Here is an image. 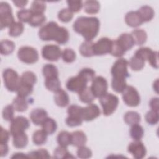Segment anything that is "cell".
I'll list each match as a JSON object with an SVG mask.
<instances>
[{
    "label": "cell",
    "instance_id": "cell-45",
    "mask_svg": "<svg viewBox=\"0 0 159 159\" xmlns=\"http://www.w3.org/2000/svg\"><path fill=\"white\" fill-rule=\"evenodd\" d=\"M32 16V12L30 9H22L17 12L18 19L22 22H28L30 21Z\"/></svg>",
    "mask_w": 159,
    "mask_h": 159
},
{
    "label": "cell",
    "instance_id": "cell-52",
    "mask_svg": "<svg viewBox=\"0 0 159 159\" xmlns=\"http://www.w3.org/2000/svg\"><path fill=\"white\" fill-rule=\"evenodd\" d=\"M14 108L12 105L6 106L2 110V117L6 121H11L14 117Z\"/></svg>",
    "mask_w": 159,
    "mask_h": 159
},
{
    "label": "cell",
    "instance_id": "cell-27",
    "mask_svg": "<svg viewBox=\"0 0 159 159\" xmlns=\"http://www.w3.org/2000/svg\"><path fill=\"white\" fill-rule=\"evenodd\" d=\"M42 73L45 79L58 77V69L53 64L45 65L42 68Z\"/></svg>",
    "mask_w": 159,
    "mask_h": 159
},
{
    "label": "cell",
    "instance_id": "cell-18",
    "mask_svg": "<svg viewBox=\"0 0 159 159\" xmlns=\"http://www.w3.org/2000/svg\"><path fill=\"white\" fill-rule=\"evenodd\" d=\"M125 23L130 27H137L143 24V20L138 11H130L125 16Z\"/></svg>",
    "mask_w": 159,
    "mask_h": 159
},
{
    "label": "cell",
    "instance_id": "cell-41",
    "mask_svg": "<svg viewBox=\"0 0 159 159\" xmlns=\"http://www.w3.org/2000/svg\"><path fill=\"white\" fill-rule=\"evenodd\" d=\"M53 156L55 158H75L68 151L66 147L59 146L57 147L53 152Z\"/></svg>",
    "mask_w": 159,
    "mask_h": 159
},
{
    "label": "cell",
    "instance_id": "cell-42",
    "mask_svg": "<svg viewBox=\"0 0 159 159\" xmlns=\"http://www.w3.org/2000/svg\"><path fill=\"white\" fill-rule=\"evenodd\" d=\"M33 91V86H30L20 82L19 88L17 91V96L22 98H26Z\"/></svg>",
    "mask_w": 159,
    "mask_h": 159
},
{
    "label": "cell",
    "instance_id": "cell-8",
    "mask_svg": "<svg viewBox=\"0 0 159 159\" xmlns=\"http://www.w3.org/2000/svg\"><path fill=\"white\" fill-rule=\"evenodd\" d=\"M17 57L21 61L25 63L33 64L37 61L39 53L35 48L29 46H24L19 49Z\"/></svg>",
    "mask_w": 159,
    "mask_h": 159
},
{
    "label": "cell",
    "instance_id": "cell-40",
    "mask_svg": "<svg viewBox=\"0 0 159 159\" xmlns=\"http://www.w3.org/2000/svg\"><path fill=\"white\" fill-rule=\"evenodd\" d=\"M37 81V76L32 71H25L22 73V76H20V82L33 86L35 84Z\"/></svg>",
    "mask_w": 159,
    "mask_h": 159
},
{
    "label": "cell",
    "instance_id": "cell-22",
    "mask_svg": "<svg viewBox=\"0 0 159 159\" xmlns=\"http://www.w3.org/2000/svg\"><path fill=\"white\" fill-rule=\"evenodd\" d=\"M131 35L134 39L135 44L137 45L144 44L147 39V33L143 29H137L134 30L131 33Z\"/></svg>",
    "mask_w": 159,
    "mask_h": 159
},
{
    "label": "cell",
    "instance_id": "cell-28",
    "mask_svg": "<svg viewBox=\"0 0 159 159\" xmlns=\"http://www.w3.org/2000/svg\"><path fill=\"white\" fill-rule=\"evenodd\" d=\"M12 105L15 111L17 112H24L28 108V102L25 98L20 97L19 96L14 99Z\"/></svg>",
    "mask_w": 159,
    "mask_h": 159
},
{
    "label": "cell",
    "instance_id": "cell-4",
    "mask_svg": "<svg viewBox=\"0 0 159 159\" xmlns=\"http://www.w3.org/2000/svg\"><path fill=\"white\" fill-rule=\"evenodd\" d=\"M99 102L102 107L104 115H111L117 109L119 104V98L112 93H106L99 98Z\"/></svg>",
    "mask_w": 159,
    "mask_h": 159
},
{
    "label": "cell",
    "instance_id": "cell-26",
    "mask_svg": "<svg viewBox=\"0 0 159 159\" xmlns=\"http://www.w3.org/2000/svg\"><path fill=\"white\" fill-rule=\"evenodd\" d=\"M42 130L47 134L52 135L57 130V122L52 118L47 117L42 124Z\"/></svg>",
    "mask_w": 159,
    "mask_h": 159
},
{
    "label": "cell",
    "instance_id": "cell-35",
    "mask_svg": "<svg viewBox=\"0 0 159 159\" xmlns=\"http://www.w3.org/2000/svg\"><path fill=\"white\" fill-rule=\"evenodd\" d=\"M45 86L48 90L55 93L60 89L61 83L58 77L47 78L45 81Z\"/></svg>",
    "mask_w": 159,
    "mask_h": 159
},
{
    "label": "cell",
    "instance_id": "cell-29",
    "mask_svg": "<svg viewBox=\"0 0 159 159\" xmlns=\"http://www.w3.org/2000/svg\"><path fill=\"white\" fill-rule=\"evenodd\" d=\"M140 119L141 118L140 114L138 112L133 111L127 112L124 116L125 122L129 125L139 124L140 122Z\"/></svg>",
    "mask_w": 159,
    "mask_h": 159
},
{
    "label": "cell",
    "instance_id": "cell-48",
    "mask_svg": "<svg viewBox=\"0 0 159 159\" xmlns=\"http://www.w3.org/2000/svg\"><path fill=\"white\" fill-rule=\"evenodd\" d=\"M28 157L33 158H49L50 156L48 151L43 148H40L37 150L32 151L28 154Z\"/></svg>",
    "mask_w": 159,
    "mask_h": 159
},
{
    "label": "cell",
    "instance_id": "cell-23",
    "mask_svg": "<svg viewBox=\"0 0 159 159\" xmlns=\"http://www.w3.org/2000/svg\"><path fill=\"white\" fill-rule=\"evenodd\" d=\"M137 11L139 13L143 22L150 21L154 17V11L153 8L149 6H143L140 7V8Z\"/></svg>",
    "mask_w": 159,
    "mask_h": 159
},
{
    "label": "cell",
    "instance_id": "cell-25",
    "mask_svg": "<svg viewBox=\"0 0 159 159\" xmlns=\"http://www.w3.org/2000/svg\"><path fill=\"white\" fill-rule=\"evenodd\" d=\"M94 43L91 41H84L81 43L80 47V52L82 56L85 57H90L93 55L94 54V49L93 46Z\"/></svg>",
    "mask_w": 159,
    "mask_h": 159
},
{
    "label": "cell",
    "instance_id": "cell-55",
    "mask_svg": "<svg viewBox=\"0 0 159 159\" xmlns=\"http://www.w3.org/2000/svg\"><path fill=\"white\" fill-rule=\"evenodd\" d=\"M66 2L68 9L73 13L79 12L83 6L81 1H67Z\"/></svg>",
    "mask_w": 159,
    "mask_h": 159
},
{
    "label": "cell",
    "instance_id": "cell-30",
    "mask_svg": "<svg viewBox=\"0 0 159 159\" xmlns=\"http://www.w3.org/2000/svg\"><path fill=\"white\" fill-rule=\"evenodd\" d=\"M84 11L90 14H96L100 9V4L97 1H86L83 4Z\"/></svg>",
    "mask_w": 159,
    "mask_h": 159
},
{
    "label": "cell",
    "instance_id": "cell-43",
    "mask_svg": "<svg viewBox=\"0 0 159 159\" xmlns=\"http://www.w3.org/2000/svg\"><path fill=\"white\" fill-rule=\"evenodd\" d=\"M125 51L119 43L117 40H112V44L111 47V50L110 53L116 57H120L124 55Z\"/></svg>",
    "mask_w": 159,
    "mask_h": 159
},
{
    "label": "cell",
    "instance_id": "cell-53",
    "mask_svg": "<svg viewBox=\"0 0 159 159\" xmlns=\"http://www.w3.org/2000/svg\"><path fill=\"white\" fill-rule=\"evenodd\" d=\"M76 153L78 157L80 158H89L92 156L91 150L88 147L84 145L78 147Z\"/></svg>",
    "mask_w": 159,
    "mask_h": 159
},
{
    "label": "cell",
    "instance_id": "cell-17",
    "mask_svg": "<svg viewBox=\"0 0 159 159\" xmlns=\"http://www.w3.org/2000/svg\"><path fill=\"white\" fill-rule=\"evenodd\" d=\"M47 111L43 109L37 108L32 110L30 114L32 122L36 125H42L45 120L48 117Z\"/></svg>",
    "mask_w": 159,
    "mask_h": 159
},
{
    "label": "cell",
    "instance_id": "cell-59",
    "mask_svg": "<svg viewBox=\"0 0 159 159\" xmlns=\"http://www.w3.org/2000/svg\"><path fill=\"white\" fill-rule=\"evenodd\" d=\"M1 157L6 156L9 152V147L7 144H0Z\"/></svg>",
    "mask_w": 159,
    "mask_h": 159
},
{
    "label": "cell",
    "instance_id": "cell-15",
    "mask_svg": "<svg viewBox=\"0 0 159 159\" xmlns=\"http://www.w3.org/2000/svg\"><path fill=\"white\" fill-rule=\"evenodd\" d=\"M127 150L136 159L143 158L147 153L144 144L140 140L131 142L128 146Z\"/></svg>",
    "mask_w": 159,
    "mask_h": 159
},
{
    "label": "cell",
    "instance_id": "cell-14",
    "mask_svg": "<svg viewBox=\"0 0 159 159\" xmlns=\"http://www.w3.org/2000/svg\"><path fill=\"white\" fill-rule=\"evenodd\" d=\"M87 83L88 82L84 79L78 75L76 76L69 78L66 82V86L69 91L79 93L87 87Z\"/></svg>",
    "mask_w": 159,
    "mask_h": 159
},
{
    "label": "cell",
    "instance_id": "cell-6",
    "mask_svg": "<svg viewBox=\"0 0 159 159\" xmlns=\"http://www.w3.org/2000/svg\"><path fill=\"white\" fill-rule=\"evenodd\" d=\"M83 107L76 104L70 105L67 109L68 117L66 119L65 122L68 127H73L81 125L83 122L82 119Z\"/></svg>",
    "mask_w": 159,
    "mask_h": 159
},
{
    "label": "cell",
    "instance_id": "cell-56",
    "mask_svg": "<svg viewBox=\"0 0 159 159\" xmlns=\"http://www.w3.org/2000/svg\"><path fill=\"white\" fill-rule=\"evenodd\" d=\"M147 61H148V63L152 67H153L156 69H158V52L156 51H153V52L150 55V56Z\"/></svg>",
    "mask_w": 159,
    "mask_h": 159
},
{
    "label": "cell",
    "instance_id": "cell-51",
    "mask_svg": "<svg viewBox=\"0 0 159 159\" xmlns=\"http://www.w3.org/2000/svg\"><path fill=\"white\" fill-rule=\"evenodd\" d=\"M145 119L146 122L150 125H155L158 122V112L150 110L147 112Z\"/></svg>",
    "mask_w": 159,
    "mask_h": 159
},
{
    "label": "cell",
    "instance_id": "cell-39",
    "mask_svg": "<svg viewBox=\"0 0 159 159\" xmlns=\"http://www.w3.org/2000/svg\"><path fill=\"white\" fill-rule=\"evenodd\" d=\"M46 20V17L43 14L39 13H32V16L29 24L34 27H37L42 25Z\"/></svg>",
    "mask_w": 159,
    "mask_h": 159
},
{
    "label": "cell",
    "instance_id": "cell-10",
    "mask_svg": "<svg viewBox=\"0 0 159 159\" xmlns=\"http://www.w3.org/2000/svg\"><path fill=\"white\" fill-rule=\"evenodd\" d=\"M30 126L29 120L22 116H17L11 121L10 133L14 136L16 134L24 132Z\"/></svg>",
    "mask_w": 159,
    "mask_h": 159
},
{
    "label": "cell",
    "instance_id": "cell-37",
    "mask_svg": "<svg viewBox=\"0 0 159 159\" xmlns=\"http://www.w3.org/2000/svg\"><path fill=\"white\" fill-rule=\"evenodd\" d=\"M47 139V134L43 130H36L32 135L33 143L36 145L44 144Z\"/></svg>",
    "mask_w": 159,
    "mask_h": 159
},
{
    "label": "cell",
    "instance_id": "cell-58",
    "mask_svg": "<svg viewBox=\"0 0 159 159\" xmlns=\"http://www.w3.org/2000/svg\"><path fill=\"white\" fill-rule=\"evenodd\" d=\"M149 105H150V107L152 109V110L158 112V109H159L158 98H153L150 100Z\"/></svg>",
    "mask_w": 159,
    "mask_h": 159
},
{
    "label": "cell",
    "instance_id": "cell-16",
    "mask_svg": "<svg viewBox=\"0 0 159 159\" xmlns=\"http://www.w3.org/2000/svg\"><path fill=\"white\" fill-rule=\"evenodd\" d=\"M101 114L99 107L95 104H89L87 106L83 107L82 119L85 121H91L98 117Z\"/></svg>",
    "mask_w": 159,
    "mask_h": 159
},
{
    "label": "cell",
    "instance_id": "cell-33",
    "mask_svg": "<svg viewBox=\"0 0 159 159\" xmlns=\"http://www.w3.org/2000/svg\"><path fill=\"white\" fill-rule=\"evenodd\" d=\"M71 134L67 131H61L57 135V140L60 146L67 147L71 144Z\"/></svg>",
    "mask_w": 159,
    "mask_h": 159
},
{
    "label": "cell",
    "instance_id": "cell-12",
    "mask_svg": "<svg viewBox=\"0 0 159 159\" xmlns=\"http://www.w3.org/2000/svg\"><path fill=\"white\" fill-rule=\"evenodd\" d=\"M42 57L47 60L56 61L60 58L61 51L58 45L47 44L42 48Z\"/></svg>",
    "mask_w": 159,
    "mask_h": 159
},
{
    "label": "cell",
    "instance_id": "cell-62",
    "mask_svg": "<svg viewBox=\"0 0 159 159\" xmlns=\"http://www.w3.org/2000/svg\"><path fill=\"white\" fill-rule=\"evenodd\" d=\"M158 79L156 80V81L153 83V89L155 90V91L157 93H158Z\"/></svg>",
    "mask_w": 159,
    "mask_h": 159
},
{
    "label": "cell",
    "instance_id": "cell-13",
    "mask_svg": "<svg viewBox=\"0 0 159 159\" xmlns=\"http://www.w3.org/2000/svg\"><path fill=\"white\" fill-rule=\"evenodd\" d=\"M112 40L107 37H102L94 43L93 49L94 55H103L110 53Z\"/></svg>",
    "mask_w": 159,
    "mask_h": 159
},
{
    "label": "cell",
    "instance_id": "cell-36",
    "mask_svg": "<svg viewBox=\"0 0 159 159\" xmlns=\"http://www.w3.org/2000/svg\"><path fill=\"white\" fill-rule=\"evenodd\" d=\"M130 129V135L135 141L140 140L143 136L144 130L143 127L139 124L131 125Z\"/></svg>",
    "mask_w": 159,
    "mask_h": 159
},
{
    "label": "cell",
    "instance_id": "cell-7",
    "mask_svg": "<svg viewBox=\"0 0 159 159\" xmlns=\"http://www.w3.org/2000/svg\"><path fill=\"white\" fill-rule=\"evenodd\" d=\"M14 18L11 6L6 2L0 3V27L1 30L10 27L14 22Z\"/></svg>",
    "mask_w": 159,
    "mask_h": 159
},
{
    "label": "cell",
    "instance_id": "cell-9",
    "mask_svg": "<svg viewBox=\"0 0 159 159\" xmlns=\"http://www.w3.org/2000/svg\"><path fill=\"white\" fill-rule=\"evenodd\" d=\"M122 93L123 101L126 105L135 107L140 104V97L139 92L134 87L127 86Z\"/></svg>",
    "mask_w": 159,
    "mask_h": 159
},
{
    "label": "cell",
    "instance_id": "cell-54",
    "mask_svg": "<svg viewBox=\"0 0 159 159\" xmlns=\"http://www.w3.org/2000/svg\"><path fill=\"white\" fill-rule=\"evenodd\" d=\"M153 50L148 47H141L139 48L135 53V55L141 57L145 61L148 60Z\"/></svg>",
    "mask_w": 159,
    "mask_h": 159
},
{
    "label": "cell",
    "instance_id": "cell-19",
    "mask_svg": "<svg viewBox=\"0 0 159 159\" xmlns=\"http://www.w3.org/2000/svg\"><path fill=\"white\" fill-rule=\"evenodd\" d=\"M54 101L58 106L64 107L69 104L70 98L67 93L60 88L55 93Z\"/></svg>",
    "mask_w": 159,
    "mask_h": 159
},
{
    "label": "cell",
    "instance_id": "cell-1",
    "mask_svg": "<svg viewBox=\"0 0 159 159\" xmlns=\"http://www.w3.org/2000/svg\"><path fill=\"white\" fill-rule=\"evenodd\" d=\"M99 27V20L96 17H80L73 25V30L82 35L86 41H91L97 36Z\"/></svg>",
    "mask_w": 159,
    "mask_h": 159
},
{
    "label": "cell",
    "instance_id": "cell-57",
    "mask_svg": "<svg viewBox=\"0 0 159 159\" xmlns=\"http://www.w3.org/2000/svg\"><path fill=\"white\" fill-rule=\"evenodd\" d=\"M10 134L7 130L4 129L2 127H1V133H0V144H6L7 143Z\"/></svg>",
    "mask_w": 159,
    "mask_h": 159
},
{
    "label": "cell",
    "instance_id": "cell-60",
    "mask_svg": "<svg viewBox=\"0 0 159 159\" xmlns=\"http://www.w3.org/2000/svg\"><path fill=\"white\" fill-rule=\"evenodd\" d=\"M12 2L17 7L22 8V7H24L26 6L28 1H23V0H20V1H16H16H12Z\"/></svg>",
    "mask_w": 159,
    "mask_h": 159
},
{
    "label": "cell",
    "instance_id": "cell-47",
    "mask_svg": "<svg viewBox=\"0 0 159 159\" xmlns=\"http://www.w3.org/2000/svg\"><path fill=\"white\" fill-rule=\"evenodd\" d=\"M63 60L66 63H72L76 59V53L71 48H65L61 52Z\"/></svg>",
    "mask_w": 159,
    "mask_h": 159
},
{
    "label": "cell",
    "instance_id": "cell-20",
    "mask_svg": "<svg viewBox=\"0 0 159 159\" xmlns=\"http://www.w3.org/2000/svg\"><path fill=\"white\" fill-rule=\"evenodd\" d=\"M116 40L125 52L131 49L135 44L131 34L128 33L122 34Z\"/></svg>",
    "mask_w": 159,
    "mask_h": 159
},
{
    "label": "cell",
    "instance_id": "cell-2",
    "mask_svg": "<svg viewBox=\"0 0 159 159\" xmlns=\"http://www.w3.org/2000/svg\"><path fill=\"white\" fill-rule=\"evenodd\" d=\"M39 38L43 41L54 40L58 44L66 43L69 40V32L68 30L60 27L55 22L51 21L43 25L39 31Z\"/></svg>",
    "mask_w": 159,
    "mask_h": 159
},
{
    "label": "cell",
    "instance_id": "cell-11",
    "mask_svg": "<svg viewBox=\"0 0 159 159\" xmlns=\"http://www.w3.org/2000/svg\"><path fill=\"white\" fill-rule=\"evenodd\" d=\"M107 80L104 77L98 76L93 80L90 88L95 98H99L107 93Z\"/></svg>",
    "mask_w": 159,
    "mask_h": 159
},
{
    "label": "cell",
    "instance_id": "cell-50",
    "mask_svg": "<svg viewBox=\"0 0 159 159\" xmlns=\"http://www.w3.org/2000/svg\"><path fill=\"white\" fill-rule=\"evenodd\" d=\"M111 86L116 93H122L127 86L126 80H117L112 79Z\"/></svg>",
    "mask_w": 159,
    "mask_h": 159
},
{
    "label": "cell",
    "instance_id": "cell-61",
    "mask_svg": "<svg viewBox=\"0 0 159 159\" xmlns=\"http://www.w3.org/2000/svg\"><path fill=\"white\" fill-rule=\"evenodd\" d=\"M12 158H29L28 157V155L27 154V155H25L24 153H14L12 157H11Z\"/></svg>",
    "mask_w": 159,
    "mask_h": 159
},
{
    "label": "cell",
    "instance_id": "cell-49",
    "mask_svg": "<svg viewBox=\"0 0 159 159\" xmlns=\"http://www.w3.org/2000/svg\"><path fill=\"white\" fill-rule=\"evenodd\" d=\"M78 75L84 79L87 82L93 81L95 78V71L89 68H84L80 70Z\"/></svg>",
    "mask_w": 159,
    "mask_h": 159
},
{
    "label": "cell",
    "instance_id": "cell-38",
    "mask_svg": "<svg viewBox=\"0 0 159 159\" xmlns=\"http://www.w3.org/2000/svg\"><path fill=\"white\" fill-rule=\"evenodd\" d=\"M24 29V25L21 22H14L9 27V35L14 37H18L22 34Z\"/></svg>",
    "mask_w": 159,
    "mask_h": 159
},
{
    "label": "cell",
    "instance_id": "cell-5",
    "mask_svg": "<svg viewBox=\"0 0 159 159\" xmlns=\"http://www.w3.org/2000/svg\"><path fill=\"white\" fill-rule=\"evenodd\" d=\"M129 61L123 58L117 60L113 64L111 73L112 79L117 80H126V78L130 76L127 70Z\"/></svg>",
    "mask_w": 159,
    "mask_h": 159
},
{
    "label": "cell",
    "instance_id": "cell-21",
    "mask_svg": "<svg viewBox=\"0 0 159 159\" xmlns=\"http://www.w3.org/2000/svg\"><path fill=\"white\" fill-rule=\"evenodd\" d=\"M71 137V144L75 147H79L83 146L87 141V137L85 134L81 130H76L72 132Z\"/></svg>",
    "mask_w": 159,
    "mask_h": 159
},
{
    "label": "cell",
    "instance_id": "cell-24",
    "mask_svg": "<svg viewBox=\"0 0 159 159\" xmlns=\"http://www.w3.org/2000/svg\"><path fill=\"white\" fill-rule=\"evenodd\" d=\"M13 137V145L17 148H23L28 143V137L25 132L16 134Z\"/></svg>",
    "mask_w": 159,
    "mask_h": 159
},
{
    "label": "cell",
    "instance_id": "cell-31",
    "mask_svg": "<svg viewBox=\"0 0 159 159\" xmlns=\"http://www.w3.org/2000/svg\"><path fill=\"white\" fill-rule=\"evenodd\" d=\"M78 94H79V98L80 101L86 104L91 103L94 101V99L96 98L90 87H86L83 90H82L80 93H79Z\"/></svg>",
    "mask_w": 159,
    "mask_h": 159
},
{
    "label": "cell",
    "instance_id": "cell-32",
    "mask_svg": "<svg viewBox=\"0 0 159 159\" xmlns=\"http://www.w3.org/2000/svg\"><path fill=\"white\" fill-rule=\"evenodd\" d=\"M145 61L143 58L134 54V55L130 58L129 62V65L132 70L139 71L144 67Z\"/></svg>",
    "mask_w": 159,
    "mask_h": 159
},
{
    "label": "cell",
    "instance_id": "cell-44",
    "mask_svg": "<svg viewBox=\"0 0 159 159\" xmlns=\"http://www.w3.org/2000/svg\"><path fill=\"white\" fill-rule=\"evenodd\" d=\"M73 17V13L68 9H62L58 14V19L62 22H68L71 20Z\"/></svg>",
    "mask_w": 159,
    "mask_h": 159
},
{
    "label": "cell",
    "instance_id": "cell-3",
    "mask_svg": "<svg viewBox=\"0 0 159 159\" xmlns=\"http://www.w3.org/2000/svg\"><path fill=\"white\" fill-rule=\"evenodd\" d=\"M2 78L6 88L11 92H17L20 83L18 73L12 68H6L2 72Z\"/></svg>",
    "mask_w": 159,
    "mask_h": 159
},
{
    "label": "cell",
    "instance_id": "cell-34",
    "mask_svg": "<svg viewBox=\"0 0 159 159\" xmlns=\"http://www.w3.org/2000/svg\"><path fill=\"white\" fill-rule=\"evenodd\" d=\"M1 53L3 55H7L12 53L15 48L14 43L8 39L2 40L1 42Z\"/></svg>",
    "mask_w": 159,
    "mask_h": 159
},
{
    "label": "cell",
    "instance_id": "cell-46",
    "mask_svg": "<svg viewBox=\"0 0 159 159\" xmlns=\"http://www.w3.org/2000/svg\"><path fill=\"white\" fill-rule=\"evenodd\" d=\"M46 9L45 2L40 1H34L32 2L30 7V11L32 13L43 14Z\"/></svg>",
    "mask_w": 159,
    "mask_h": 159
}]
</instances>
